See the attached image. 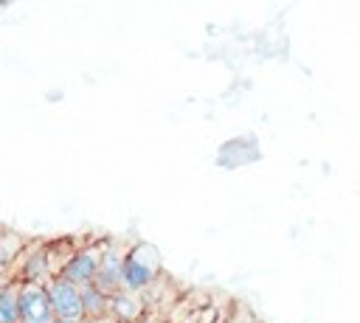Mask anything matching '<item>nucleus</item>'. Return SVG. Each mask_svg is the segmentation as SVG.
I'll use <instances>...</instances> for the list:
<instances>
[{
  "label": "nucleus",
  "instance_id": "4",
  "mask_svg": "<svg viewBox=\"0 0 360 323\" xmlns=\"http://www.w3.org/2000/svg\"><path fill=\"white\" fill-rule=\"evenodd\" d=\"M48 295L56 312V320L65 323H82L84 320V301H82V289L65 278H53L48 284Z\"/></svg>",
  "mask_w": 360,
  "mask_h": 323
},
{
  "label": "nucleus",
  "instance_id": "13",
  "mask_svg": "<svg viewBox=\"0 0 360 323\" xmlns=\"http://www.w3.org/2000/svg\"><path fill=\"white\" fill-rule=\"evenodd\" d=\"M82 323H115L112 317H104V320H82Z\"/></svg>",
  "mask_w": 360,
  "mask_h": 323
},
{
  "label": "nucleus",
  "instance_id": "8",
  "mask_svg": "<svg viewBox=\"0 0 360 323\" xmlns=\"http://www.w3.org/2000/svg\"><path fill=\"white\" fill-rule=\"evenodd\" d=\"M20 281H3L0 289V323H22L20 317Z\"/></svg>",
  "mask_w": 360,
  "mask_h": 323
},
{
  "label": "nucleus",
  "instance_id": "11",
  "mask_svg": "<svg viewBox=\"0 0 360 323\" xmlns=\"http://www.w3.org/2000/svg\"><path fill=\"white\" fill-rule=\"evenodd\" d=\"M217 317H219V309H217V306H208L205 315H197V317L188 320V323H217Z\"/></svg>",
  "mask_w": 360,
  "mask_h": 323
},
{
  "label": "nucleus",
  "instance_id": "5",
  "mask_svg": "<svg viewBox=\"0 0 360 323\" xmlns=\"http://www.w3.org/2000/svg\"><path fill=\"white\" fill-rule=\"evenodd\" d=\"M22 323H56V312L48 295V284H22L20 289Z\"/></svg>",
  "mask_w": 360,
  "mask_h": 323
},
{
  "label": "nucleus",
  "instance_id": "14",
  "mask_svg": "<svg viewBox=\"0 0 360 323\" xmlns=\"http://www.w3.org/2000/svg\"><path fill=\"white\" fill-rule=\"evenodd\" d=\"M217 323H222V312H219V317H217Z\"/></svg>",
  "mask_w": 360,
  "mask_h": 323
},
{
  "label": "nucleus",
  "instance_id": "15",
  "mask_svg": "<svg viewBox=\"0 0 360 323\" xmlns=\"http://www.w3.org/2000/svg\"><path fill=\"white\" fill-rule=\"evenodd\" d=\"M56 323H65V320H56Z\"/></svg>",
  "mask_w": 360,
  "mask_h": 323
},
{
  "label": "nucleus",
  "instance_id": "2",
  "mask_svg": "<svg viewBox=\"0 0 360 323\" xmlns=\"http://www.w3.org/2000/svg\"><path fill=\"white\" fill-rule=\"evenodd\" d=\"M107 244H110V236H98V239H90V242H82V247L76 250V256L70 258V264L62 270L59 278L76 284L79 289L90 286L96 281V275H98V267H101Z\"/></svg>",
  "mask_w": 360,
  "mask_h": 323
},
{
  "label": "nucleus",
  "instance_id": "1",
  "mask_svg": "<svg viewBox=\"0 0 360 323\" xmlns=\"http://www.w3.org/2000/svg\"><path fill=\"white\" fill-rule=\"evenodd\" d=\"M160 278H163L160 250L143 239L132 242V247L127 253V267H124V289L146 295Z\"/></svg>",
  "mask_w": 360,
  "mask_h": 323
},
{
  "label": "nucleus",
  "instance_id": "6",
  "mask_svg": "<svg viewBox=\"0 0 360 323\" xmlns=\"http://www.w3.org/2000/svg\"><path fill=\"white\" fill-rule=\"evenodd\" d=\"M110 317L115 323H143L149 317V303L146 295L132 292V289H121L110 298Z\"/></svg>",
  "mask_w": 360,
  "mask_h": 323
},
{
  "label": "nucleus",
  "instance_id": "10",
  "mask_svg": "<svg viewBox=\"0 0 360 323\" xmlns=\"http://www.w3.org/2000/svg\"><path fill=\"white\" fill-rule=\"evenodd\" d=\"M222 323H262V320L250 312L248 303H242V301H231L228 309L222 312Z\"/></svg>",
  "mask_w": 360,
  "mask_h": 323
},
{
  "label": "nucleus",
  "instance_id": "12",
  "mask_svg": "<svg viewBox=\"0 0 360 323\" xmlns=\"http://www.w3.org/2000/svg\"><path fill=\"white\" fill-rule=\"evenodd\" d=\"M143 323H169V317H163V315H149Z\"/></svg>",
  "mask_w": 360,
  "mask_h": 323
},
{
  "label": "nucleus",
  "instance_id": "3",
  "mask_svg": "<svg viewBox=\"0 0 360 323\" xmlns=\"http://www.w3.org/2000/svg\"><path fill=\"white\" fill-rule=\"evenodd\" d=\"M132 247V239H121V236H110V244L104 250V258H101V267H98V275H96V286L112 298L115 292L124 289V267H127V253Z\"/></svg>",
  "mask_w": 360,
  "mask_h": 323
},
{
  "label": "nucleus",
  "instance_id": "7",
  "mask_svg": "<svg viewBox=\"0 0 360 323\" xmlns=\"http://www.w3.org/2000/svg\"><path fill=\"white\" fill-rule=\"evenodd\" d=\"M28 244H31V239H25L22 233H14L11 228L3 230V236H0V261H3V270L6 272L17 264V258L25 253Z\"/></svg>",
  "mask_w": 360,
  "mask_h": 323
},
{
  "label": "nucleus",
  "instance_id": "9",
  "mask_svg": "<svg viewBox=\"0 0 360 323\" xmlns=\"http://www.w3.org/2000/svg\"><path fill=\"white\" fill-rule=\"evenodd\" d=\"M82 301H84V320H104V317H110V298L96 284L82 289Z\"/></svg>",
  "mask_w": 360,
  "mask_h": 323
}]
</instances>
